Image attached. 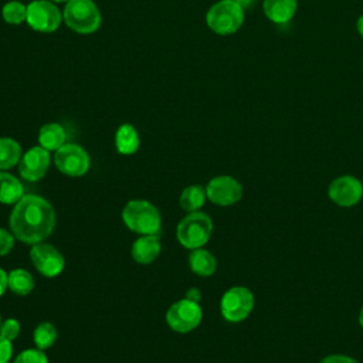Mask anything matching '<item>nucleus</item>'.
<instances>
[{"label": "nucleus", "mask_w": 363, "mask_h": 363, "mask_svg": "<svg viewBox=\"0 0 363 363\" xmlns=\"http://www.w3.org/2000/svg\"><path fill=\"white\" fill-rule=\"evenodd\" d=\"M55 211L43 197L24 194L11 210L10 228L17 240L26 244L44 241L54 230Z\"/></svg>", "instance_id": "1"}, {"label": "nucleus", "mask_w": 363, "mask_h": 363, "mask_svg": "<svg viewBox=\"0 0 363 363\" xmlns=\"http://www.w3.org/2000/svg\"><path fill=\"white\" fill-rule=\"evenodd\" d=\"M125 225L140 235L156 234L162 231V217L156 206L147 200H130L122 210Z\"/></svg>", "instance_id": "2"}, {"label": "nucleus", "mask_w": 363, "mask_h": 363, "mask_svg": "<svg viewBox=\"0 0 363 363\" xmlns=\"http://www.w3.org/2000/svg\"><path fill=\"white\" fill-rule=\"evenodd\" d=\"M62 20L78 34H92L101 27L102 16L94 0H68L62 10Z\"/></svg>", "instance_id": "3"}, {"label": "nucleus", "mask_w": 363, "mask_h": 363, "mask_svg": "<svg viewBox=\"0 0 363 363\" xmlns=\"http://www.w3.org/2000/svg\"><path fill=\"white\" fill-rule=\"evenodd\" d=\"M244 9L234 0H218L206 13L207 27L218 35H230L241 28Z\"/></svg>", "instance_id": "4"}, {"label": "nucleus", "mask_w": 363, "mask_h": 363, "mask_svg": "<svg viewBox=\"0 0 363 363\" xmlns=\"http://www.w3.org/2000/svg\"><path fill=\"white\" fill-rule=\"evenodd\" d=\"M213 233V221L203 211H191L177 225V240L189 250L201 248L207 244Z\"/></svg>", "instance_id": "5"}, {"label": "nucleus", "mask_w": 363, "mask_h": 363, "mask_svg": "<svg viewBox=\"0 0 363 363\" xmlns=\"http://www.w3.org/2000/svg\"><path fill=\"white\" fill-rule=\"evenodd\" d=\"M254 309V294L247 286L228 288L220 301V311L225 320L231 323L241 322L250 316Z\"/></svg>", "instance_id": "6"}, {"label": "nucleus", "mask_w": 363, "mask_h": 363, "mask_svg": "<svg viewBox=\"0 0 363 363\" xmlns=\"http://www.w3.org/2000/svg\"><path fill=\"white\" fill-rule=\"evenodd\" d=\"M26 23L37 33H54L62 23V11L50 0H33L27 4Z\"/></svg>", "instance_id": "7"}, {"label": "nucleus", "mask_w": 363, "mask_h": 363, "mask_svg": "<svg viewBox=\"0 0 363 363\" xmlns=\"http://www.w3.org/2000/svg\"><path fill=\"white\" fill-rule=\"evenodd\" d=\"M54 163L57 169L69 177H79L85 174L91 166L88 152L78 143H64L54 153Z\"/></svg>", "instance_id": "8"}, {"label": "nucleus", "mask_w": 363, "mask_h": 363, "mask_svg": "<svg viewBox=\"0 0 363 363\" xmlns=\"http://www.w3.org/2000/svg\"><path fill=\"white\" fill-rule=\"evenodd\" d=\"M203 319V311L199 302L183 298L174 302L166 312L167 325L180 333L196 329Z\"/></svg>", "instance_id": "9"}, {"label": "nucleus", "mask_w": 363, "mask_h": 363, "mask_svg": "<svg viewBox=\"0 0 363 363\" xmlns=\"http://www.w3.org/2000/svg\"><path fill=\"white\" fill-rule=\"evenodd\" d=\"M30 258L35 269L47 278L60 275L65 267L64 255L54 245L44 241L31 245Z\"/></svg>", "instance_id": "10"}, {"label": "nucleus", "mask_w": 363, "mask_h": 363, "mask_svg": "<svg viewBox=\"0 0 363 363\" xmlns=\"http://www.w3.org/2000/svg\"><path fill=\"white\" fill-rule=\"evenodd\" d=\"M328 196L340 207L356 206L363 197V183L350 174L339 176L329 183Z\"/></svg>", "instance_id": "11"}, {"label": "nucleus", "mask_w": 363, "mask_h": 363, "mask_svg": "<svg viewBox=\"0 0 363 363\" xmlns=\"http://www.w3.org/2000/svg\"><path fill=\"white\" fill-rule=\"evenodd\" d=\"M207 199L217 206H231L241 200L242 186L231 176H216L206 186Z\"/></svg>", "instance_id": "12"}, {"label": "nucleus", "mask_w": 363, "mask_h": 363, "mask_svg": "<svg viewBox=\"0 0 363 363\" xmlns=\"http://www.w3.org/2000/svg\"><path fill=\"white\" fill-rule=\"evenodd\" d=\"M51 156L43 146H33L26 153H23L18 162V172L24 180L37 182L43 179L50 167Z\"/></svg>", "instance_id": "13"}, {"label": "nucleus", "mask_w": 363, "mask_h": 363, "mask_svg": "<svg viewBox=\"0 0 363 363\" xmlns=\"http://www.w3.org/2000/svg\"><path fill=\"white\" fill-rule=\"evenodd\" d=\"M162 251L160 238L156 234L140 235L132 245V257L139 264L153 262Z\"/></svg>", "instance_id": "14"}, {"label": "nucleus", "mask_w": 363, "mask_h": 363, "mask_svg": "<svg viewBox=\"0 0 363 363\" xmlns=\"http://www.w3.org/2000/svg\"><path fill=\"white\" fill-rule=\"evenodd\" d=\"M265 17L275 24H285L292 20L298 10V0H264Z\"/></svg>", "instance_id": "15"}, {"label": "nucleus", "mask_w": 363, "mask_h": 363, "mask_svg": "<svg viewBox=\"0 0 363 363\" xmlns=\"http://www.w3.org/2000/svg\"><path fill=\"white\" fill-rule=\"evenodd\" d=\"M140 146V138L136 128L130 123H122L115 132V147L121 155H133Z\"/></svg>", "instance_id": "16"}, {"label": "nucleus", "mask_w": 363, "mask_h": 363, "mask_svg": "<svg viewBox=\"0 0 363 363\" xmlns=\"http://www.w3.org/2000/svg\"><path fill=\"white\" fill-rule=\"evenodd\" d=\"M67 140V133L62 125L57 122H48L40 128L38 143L48 152L58 150Z\"/></svg>", "instance_id": "17"}, {"label": "nucleus", "mask_w": 363, "mask_h": 363, "mask_svg": "<svg viewBox=\"0 0 363 363\" xmlns=\"http://www.w3.org/2000/svg\"><path fill=\"white\" fill-rule=\"evenodd\" d=\"M189 265L194 274L200 277H210L217 269V259L210 251L201 247L191 250L189 255Z\"/></svg>", "instance_id": "18"}, {"label": "nucleus", "mask_w": 363, "mask_h": 363, "mask_svg": "<svg viewBox=\"0 0 363 363\" xmlns=\"http://www.w3.org/2000/svg\"><path fill=\"white\" fill-rule=\"evenodd\" d=\"M24 196L21 182L6 170H0V203L16 204Z\"/></svg>", "instance_id": "19"}, {"label": "nucleus", "mask_w": 363, "mask_h": 363, "mask_svg": "<svg viewBox=\"0 0 363 363\" xmlns=\"http://www.w3.org/2000/svg\"><path fill=\"white\" fill-rule=\"evenodd\" d=\"M21 146L13 138H0V170H9L18 164L21 159Z\"/></svg>", "instance_id": "20"}, {"label": "nucleus", "mask_w": 363, "mask_h": 363, "mask_svg": "<svg viewBox=\"0 0 363 363\" xmlns=\"http://www.w3.org/2000/svg\"><path fill=\"white\" fill-rule=\"evenodd\" d=\"M7 286L16 295H28L34 289V278L24 268H16L7 274Z\"/></svg>", "instance_id": "21"}, {"label": "nucleus", "mask_w": 363, "mask_h": 363, "mask_svg": "<svg viewBox=\"0 0 363 363\" xmlns=\"http://www.w3.org/2000/svg\"><path fill=\"white\" fill-rule=\"evenodd\" d=\"M207 199V193H206V187L200 186V184H191L187 186L182 194H180V206L183 210L191 213V211H199L204 201Z\"/></svg>", "instance_id": "22"}, {"label": "nucleus", "mask_w": 363, "mask_h": 363, "mask_svg": "<svg viewBox=\"0 0 363 363\" xmlns=\"http://www.w3.org/2000/svg\"><path fill=\"white\" fill-rule=\"evenodd\" d=\"M1 18L10 26H20L27 20V4L10 0L1 7Z\"/></svg>", "instance_id": "23"}, {"label": "nucleus", "mask_w": 363, "mask_h": 363, "mask_svg": "<svg viewBox=\"0 0 363 363\" xmlns=\"http://www.w3.org/2000/svg\"><path fill=\"white\" fill-rule=\"evenodd\" d=\"M33 339H34V345L37 346V349L45 350L54 345V342L57 339V329L50 322H41L34 329Z\"/></svg>", "instance_id": "24"}, {"label": "nucleus", "mask_w": 363, "mask_h": 363, "mask_svg": "<svg viewBox=\"0 0 363 363\" xmlns=\"http://www.w3.org/2000/svg\"><path fill=\"white\" fill-rule=\"evenodd\" d=\"M14 363H48V359L41 349H26L17 354Z\"/></svg>", "instance_id": "25"}, {"label": "nucleus", "mask_w": 363, "mask_h": 363, "mask_svg": "<svg viewBox=\"0 0 363 363\" xmlns=\"http://www.w3.org/2000/svg\"><path fill=\"white\" fill-rule=\"evenodd\" d=\"M20 333V322L14 318H9L6 320L1 322V326H0V335L9 340H14L17 339Z\"/></svg>", "instance_id": "26"}, {"label": "nucleus", "mask_w": 363, "mask_h": 363, "mask_svg": "<svg viewBox=\"0 0 363 363\" xmlns=\"http://www.w3.org/2000/svg\"><path fill=\"white\" fill-rule=\"evenodd\" d=\"M14 241H16V235L11 231L6 228H0V257L9 254L13 250Z\"/></svg>", "instance_id": "27"}, {"label": "nucleus", "mask_w": 363, "mask_h": 363, "mask_svg": "<svg viewBox=\"0 0 363 363\" xmlns=\"http://www.w3.org/2000/svg\"><path fill=\"white\" fill-rule=\"evenodd\" d=\"M11 356H13L11 340H9L0 335V363H9Z\"/></svg>", "instance_id": "28"}, {"label": "nucleus", "mask_w": 363, "mask_h": 363, "mask_svg": "<svg viewBox=\"0 0 363 363\" xmlns=\"http://www.w3.org/2000/svg\"><path fill=\"white\" fill-rule=\"evenodd\" d=\"M319 363H359V362L356 359H353L352 356L336 353V354L325 356Z\"/></svg>", "instance_id": "29"}, {"label": "nucleus", "mask_w": 363, "mask_h": 363, "mask_svg": "<svg viewBox=\"0 0 363 363\" xmlns=\"http://www.w3.org/2000/svg\"><path fill=\"white\" fill-rule=\"evenodd\" d=\"M186 298L190 299V301H194V302H200V299H201V292H200L197 288H190V289L186 292Z\"/></svg>", "instance_id": "30"}, {"label": "nucleus", "mask_w": 363, "mask_h": 363, "mask_svg": "<svg viewBox=\"0 0 363 363\" xmlns=\"http://www.w3.org/2000/svg\"><path fill=\"white\" fill-rule=\"evenodd\" d=\"M7 288V274L3 268H0V296L6 292Z\"/></svg>", "instance_id": "31"}, {"label": "nucleus", "mask_w": 363, "mask_h": 363, "mask_svg": "<svg viewBox=\"0 0 363 363\" xmlns=\"http://www.w3.org/2000/svg\"><path fill=\"white\" fill-rule=\"evenodd\" d=\"M356 28H357V33L359 35L363 38V14L357 18V23H356Z\"/></svg>", "instance_id": "32"}, {"label": "nucleus", "mask_w": 363, "mask_h": 363, "mask_svg": "<svg viewBox=\"0 0 363 363\" xmlns=\"http://www.w3.org/2000/svg\"><path fill=\"white\" fill-rule=\"evenodd\" d=\"M234 1H237V3H238L241 7H242V9H247V7L252 6L255 0H234Z\"/></svg>", "instance_id": "33"}, {"label": "nucleus", "mask_w": 363, "mask_h": 363, "mask_svg": "<svg viewBox=\"0 0 363 363\" xmlns=\"http://www.w3.org/2000/svg\"><path fill=\"white\" fill-rule=\"evenodd\" d=\"M359 325L363 328V306H362V309L359 312Z\"/></svg>", "instance_id": "34"}, {"label": "nucleus", "mask_w": 363, "mask_h": 363, "mask_svg": "<svg viewBox=\"0 0 363 363\" xmlns=\"http://www.w3.org/2000/svg\"><path fill=\"white\" fill-rule=\"evenodd\" d=\"M50 1H52V3L57 4V3H67L68 0H50Z\"/></svg>", "instance_id": "35"}, {"label": "nucleus", "mask_w": 363, "mask_h": 363, "mask_svg": "<svg viewBox=\"0 0 363 363\" xmlns=\"http://www.w3.org/2000/svg\"><path fill=\"white\" fill-rule=\"evenodd\" d=\"M1 322H3V320H1V316H0V326H1Z\"/></svg>", "instance_id": "36"}]
</instances>
